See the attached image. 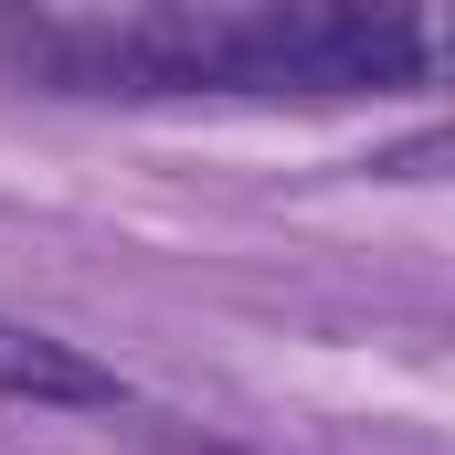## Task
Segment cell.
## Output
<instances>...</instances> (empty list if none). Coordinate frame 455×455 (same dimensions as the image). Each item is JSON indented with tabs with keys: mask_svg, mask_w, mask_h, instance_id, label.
Listing matches in <instances>:
<instances>
[{
	"mask_svg": "<svg viewBox=\"0 0 455 455\" xmlns=\"http://www.w3.org/2000/svg\"><path fill=\"white\" fill-rule=\"evenodd\" d=\"M413 11H349V0H265V11H138L43 32V64L85 96H349V85H413L424 75Z\"/></svg>",
	"mask_w": 455,
	"mask_h": 455,
	"instance_id": "1",
	"label": "cell"
},
{
	"mask_svg": "<svg viewBox=\"0 0 455 455\" xmlns=\"http://www.w3.org/2000/svg\"><path fill=\"white\" fill-rule=\"evenodd\" d=\"M0 392L11 403H116V371L85 360L75 339H53V329L0 318Z\"/></svg>",
	"mask_w": 455,
	"mask_h": 455,
	"instance_id": "2",
	"label": "cell"
}]
</instances>
